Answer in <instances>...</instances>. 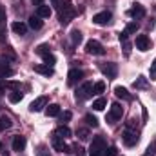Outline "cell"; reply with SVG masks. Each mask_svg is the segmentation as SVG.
<instances>
[{"label":"cell","instance_id":"4316f807","mask_svg":"<svg viewBox=\"0 0 156 156\" xmlns=\"http://www.w3.org/2000/svg\"><path fill=\"white\" fill-rule=\"evenodd\" d=\"M35 53H37V55H40V56H44V55H47V53H51V51H49V47H47L45 44H40L38 47L35 49Z\"/></svg>","mask_w":156,"mask_h":156},{"label":"cell","instance_id":"d590c367","mask_svg":"<svg viewBox=\"0 0 156 156\" xmlns=\"http://www.w3.org/2000/svg\"><path fill=\"white\" fill-rule=\"evenodd\" d=\"M76 134L80 136V140H87V138H89V131H87V129H78Z\"/></svg>","mask_w":156,"mask_h":156},{"label":"cell","instance_id":"cb8c5ba5","mask_svg":"<svg viewBox=\"0 0 156 156\" xmlns=\"http://www.w3.org/2000/svg\"><path fill=\"white\" fill-rule=\"evenodd\" d=\"M107 105V102H105V98H98V100H94L93 102V109L94 111H104V107Z\"/></svg>","mask_w":156,"mask_h":156},{"label":"cell","instance_id":"30bf717a","mask_svg":"<svg viewBox=\"0 0 156 156\" xmlns=\"http://www.w3.org/2000/svg\"><path fill=\"white\" fill-rule=\"evenodd\" d=\"M136 49H140V51L151 49V38L147 35H138L136 37Z\"/></svg>","mask_w":156,"mask_h":156},{"label":"cell","instance_id":"e0dca14e","mask_svg":"<svg viewBox=\"0 0 156 156\" xmlns=\"http://www.w3.org/2000/svg\"><path fill=\"white\" fill-rule=\"evenodd\" d=\"M51 13H53V9H51L49 5H44V4H42V5L37 7V15H38L40 18H49Z\"/></svg>","mask_w":156,"mask_h":156},{"label":"cell","instance_id":"ab89813d","mask_svg":"<svg viewBox=\"0 0 156 156\" xmlns=\"http://www.w3.org/2000/svg\"><path fill=\"white\" fill-rule=\"evenodd\" d=\"M71 116H73V115H71L69 111H66V113L62 115V122H69V120H71Z\"/></svg>","mask_w":156,"mask_h":156},{"label":"cell","instance_id":"603a6c76","mask_svg":"<svg viewBox=\"0 0 156 156\" xmlns=\"http://www.w3.org/2000/svg\"><path fill=\"white\" fill-rule=\"evenodd\" d=\"M147 85H149V82H147L145 76H138L134 80V89H145Z\"/></svg>","mask_w":156,"mask_h":156},{"label":"cell","instance_id":"8fae6325","mask_svg":"<svg viewBox=\"0 0 156 156\" xmlns=\"http://www.w3.org/2000/svg\"><path fill=\"white\" fill-rule=\"evenodd\" d=\"M45 105H47V96H38V98L29 105V111H31V113H38V111H42Z\"/></svg>","mask_w":156,"mask_h":156},{"label":"cell","instance_id":"1f68e13d","mask_svg":"<svg viewBox=\"0 0 156 156\" xmlns=\"http://www.w3.org/2000/svg\"><path fill=\"white\" fill-rule=\"evenodd\" d=\"M104 154H105V156H118V149L115 147V145H111L109 149L105 147V151H104Z\"/></svg>","mask_w":156,"mask_h":156},{"label":"cell","instance_id":"ffe728a7","mask_svg":"<svg viewBox=\"0 0 156 156\" xmlns=\"http://www.w3.org/2000/svg\"><path fill=\"white\" fill-rule=\"evenodd\" d=\"M13 125V122H11V118L7 116V115H2L0 116V133H4L5 129H9Z\"/></svg>","mask_w":156,"mask_h":156},{"label":"cell","instance_id":"74e56055","mask_svg":"<svg viewBox=\"0 0 156 156\" xmlns=\"http://www.w3.org/2000/svg\"><path fill=\"white\" fill-rule=\"evenodd\" d=\"M149 75H151V80H154L156 78V58H154V62L151 64V71H149Z\"/></svg>","mask_w":156,"mask_h":156},{"label":"cell","instance_id":"9c48e42d","mask_svg":"<svg viewBox=\"0 0 156 156\" xmlns=\"http://www.w3.org/2000/svg\"><path fill=\"white\" fill-rule=\"evenodd\" d=\"M111 18H113V15H111L109 11H102V13H96V15L93 16V22H94L96 26H107V24L111 22Z\"/></svg>","mask_w":156,"mask_h":156},{"label":"cell","instance_id":"44dd1931","mask_svg":"<svg viewBox=\"0 0 156 156\" xmlns=\"http://www.w3.org/2000/svg\"><path fill=\"white\" fill-rule=\"evenodd\" d=\"M45 115H47V116H60V105H58V104H51V105L45 109Z\"/></svg>","mask_w":156,"mask_h":156},{"label":"cell","instance_id":"b9f144b4","mask_svg":"<svg viewBox=\"0 0 156 156\" xmlns=\"http://www.w3.org/2000/svg\"><path fill=\"white\" fill-rule=\"evenodd\" d=\"M51 4H53L55 7H58V0H51Z\"/></svg>","mask_w":156,"mask_h":156},{"label":"cell","instance_id":"52a82bcc","mask_svg":"<svg viewBox=\"0 0 156 156\" xmlns=\"http://www.w3.org/2000/svg\"><path fill=\"white\" fill-rule=\"evenodd\" d=\"M51 145H53V149L58 151V153H71V149H73V147H69V145L64 142V138H60V136H56V134H53Z\"/></svg>","mask_w":156,"mask_h":156},{"label":"cell","instance_id":"d4e9b609","mask_svg":"<svg viewBox=\"0 0 156 156\" xmlns=\"http://www.w3.org/2000/svg\"><path fill=\"white\" fill-rule=\"evenodd\" d=\"M105 91V82H96L93 85V94H102Z\"/></svg>","mask_w":156,"mask_h":156},{"label":"cell","instance_id":"ac0fdd59","mask_svg":"<svg viewBox=\"0 0 156 156\" xmlns=\"http://www.w3.org/2000/svg\"><path fill=\"white\" fill-rule=\"evenodd\" d=\"M115 94H116L118 98H122V100H127V102H129V100H133V96L127 93V89H123V87H120V85L115 87Z\"/></svg>","mask_w":156,"mask_h":156},{"label":"cell","instance_id":"e575fe53","mask_svg":"<svg viewBox=\"0 0 156 156\" xmlns=\"http://www.w3.org/2000/svg\"><path fill=\"white\" fill-rule=\"evenodd\" d=\"M37 156H49L47 147H45V145H38V149H37Z\"/></svg>","mask_w":156,"mask_h":156},{"label":"cell","instance_id":"d6986e66","mask_svg":"<svg viewBox=\"0 0 156 156\" xmlns=\"http://www.w3.org/2000/svg\"><path fill=\"white\" fill-rule=\"evenodd\" d=\"M55 134L66 140V138H69V136H71V129H69L67 125H60V127H58V129L55 131Z\"/></svg>","mask_w":156,"mask_h":156},{"label":"cell","instance_id":"7402d4cb","mask_svg":"<svg viewBox=\"0 0 156 156\" xmlns=\"http://www.w3.org/2000/svg\"><path fill=\"white\" fill-rule=\"evenodd\" d=\"M29 27H33V29H40L42 27V20H40L38 15H31L29 16Z\"/></svg>","mask_w":156,"mask_h":156},{"label":"cell","instance_id":"f546056e","mask_svg":"<svg viewBox=\"0 0 156 156\" xmlns=\"http://www.w3.org/2000/svg\"><path fill=\"white\" fill-rule=\"evenodd\" d=\"M85 122H87L89 127H98V120H96V116H93V115H85Z\"/></svg>","mask_w":156,"mask_h":156},{"label":"cell","instance_id":"5bb4252c","mask_svg":"<svg viewBox=\"0 0 156 156\" xmlns=\"http://www.w3.org/2000/svg\"><path fill=\"white\" fill-rule=\"evenodd\" d=\"M35 71L40 73V75H44V76H53V75H55L53 67L47 66V64H38V66H35Z\"/></svg>","mask_w":156,"mask_h":156},{"label":"cell","instance_id":"8d00e7d4","mask_svg":"<svg viewBox=\"0 0 156 156\" xmlns=\"http://www.w3.org/2000/svg\"><path fill=\"white\" fill-rule=\"evenodd\" d=\"M122 44H123V55H125V56H129V55H131V44H129L127 40H125V42H122Z\"/></svg>","mask_w":156,"mask_h":156},{"label":"cell","instance_id":"836d02e7","mask_svg":"<svg viewBox=\"0 0 156 156\" xmlns=\"http://www.w3.org/2000/svg\"><path fill=\"white\" fill-rule=\"evenodd\" d=\"M154 154H156V142H153V144L147 147V151H145L144 156H154Z\"/></svg>","mask_w":156,"mask_h":156},{"label":"cell","instance_id":"5b68a950","mask_svg":"<svg viewBox=\"0 0 156 156\" xmlns=\"http://www.w3.org/2000/svg\"><path fill=\"white\" fill-rule=\"evenodd\" d=\"M122 115H123V107L120 104H113L111 109H109V113H107V122L109 123H116L118 120L122 118Z\"/></svg>","mask_w":156,"mask_h":156},{"label":"cell","instance_id":"8992f818","mask_svg":"<svg viewBox=\"0 0 156 156\" xmlns=\"http://www.w3.org/2000/svg\"><path fill=\"white\" fill-rule=\"evenodd\" d=\"M122 138H123V144H125L127 147H133V145H136V144H138V138H140V136H138V133H136V131H133L131 127H127Z\"/></svg>","mask_w":156,"mask_h":156},{"label":"cell","instance_id":"d6a6232c","mask_svg":"<svg viewBox=\"0 0 156 156\" xmlns=\"http://www.w3.org/2000/svg\"><path fill=\"white\" fill-rule=\"evenodd\" d=\"M0 75H2L4 78H5V76H11V75H13V69H9L7 66H2V67H0Z\"/></svg>","mask_w":156,"mask_h":156},{"label":"cell","instance_id":"7a4b0ae2","mask_svg":"<svg viewBox=\"0 0 156 156\" xmlns=\"http://www.w3.org/2000/svg\"><path fill=\"white\" fill-rule=\"evenodd\" d=\"M104 151H105V140H104V136L93 138V142L89 145V156H102Z\"/></svg>","mask_w":156,"mask_h":156},{"label":"cell","instance_id":"484cf974","mask_svg":"<svg viewBox=\"0 0 156 156\" xmlns=\"http://www.w3.org/2000/svg\"><path fill=\"white\" fill-rule=\"evenodd\" d=\"M71 40H73V45H78V44L82 42V33H80L78 29H75V31L71 33Z\"/></svg>","mask_w":156,"mask_h":156},{"label":"cell","instance_id":"4fadbf2b","mask_svg":"<svg viewBox=\"0 0 156 156\" xmlns=\"http://www.w3.org/2000/svg\"><path fill=\"white\" fill-rule=\"evenodd\" d=\"M129 16H133V18H144V16H145V9H144V5L134 4V5L129 9Z\"/></svg>","mask_w":156,"mask_h":156},{"label":"cell","instance_id":"ee69618b","mask_svg":"<svg viewBox=\"0 0 156 156\" xmlns=\"http://www.w3.org/2000/svg\"><path fill=\"white\" fill-rule=\"evenodd\" d=\"M4 156H7V154H5V153H4Z\"/></svg>","mask_w":156,"mask_h":156},{"label":"cell","instance_id":"277c9868","mask_svg":"<svg viewBox=\"0 0 156 156\" xmlns=\"http://www.w3.org/2000/svg\"><path fill=\"white\" fill-rule=\"evenodd\" d=\"M85 51H87L89 55H94V56L105 55V49H104V45H102L98 40H89V42L85 44Z\"/></svg>","mask_w":156,"mask_h":156},{"label":"cell","instance_id":"ba28073f","mask_svg":"<svg viewBox=\"0 0 156 156\" xmlns=\"http://www.w3.org/2000/svg\"><path fill=\"white\" fill-rule=\"evenodd\" d=\"M100 71H102L107 78H116L118 66L116 64H113V62H109V64H100Z\"/></svg>","mask_w":156,"mask_h":156},{"label":"cell","instance_id":"9a60e30c","mask_svg":"<svg viewBox=\"0 0 156 156\" xmlns=\"http://www.w3.org/2000/svg\"><path fill=\"white\" fill-rule=\"evenodd\" d=\"M26 144H27V142H26L24 136H15V138H13V151H18V153L24 151V149H26Z\"/></svg>","mask_w":156,"mask_h":156},{"label":"cell","instance_id":"60d3db41","mask_svg":"<svg viewBox=\"0 0 156 156\" xmlns=\"http://www.w3.org/2000/svg\"><path fill=\"white\" fill-rule=\"evenodd\" d=\"M0 91H5V82L0 80Z\"/></svg>","mask_w":156,"mask_h":156},{"label":"cell","instance_id":"2e32d148","mask_svg":"<svg viewBox=\"0 0 156 156\" xmlns=\"http://www.w3.org/2000/svg\"><path fill=\"white\" fill-rule=\"evenodd\" d=\"M11 29L16 33V35H26L27 33V26L24 22H13L11 24Z\"/></svg>","mask_w":156,"mask_h":156},{"label":"cell","instance_id":"f35d334b","mask_svg":"<svg viewBox=\"0 0 156 156\" xmlns=\"http://www.w3.org/2000/svg\"><path fill=\"white\" fill-rule=\"evenodd\" d=\"M4 20H5V7L0 4V24H2Z\"/></svg>","mask_w":156,"mask_h":156},{"label":"cell","instance_id":"f1b7e54d","mask_svg":"<svg viewBox=\"0 0 156 156\" xmlns=\"http://www.w3.org/2000/svg\"><path fill=\"white\" fill-rule=\"evenodd\" d=\"M20 100H22V93L15 91V93H11V94H9V102H11V104H18Z\"/></svg>","mask_w":156,"mask_h":156},{"label":"cell","instance_id":"4dcf8cb0","mask_svg":"<svg viewBox=\"0 0 156 156\" xmlns=\"http://www.w3.org/2000/svg\"><path fill=\"white\" fill-rule=\"evenodd\" d=\"M138 31V24L136 22H131V24H127V27H125V33L127 35H131V33H136Z\"/></svg>","mask_w":156,"mask_h":156},{"label":"cell","instance_id":"6da1fadb","mask_svg":"<svg viewBox=\"0 0 156 156\" xmlns=\"http://www.w3.org/2000/svg\"><path fill=\"white\" fill-rule=\"evenodd\" d=\"M58 18H60V24H69L73 20V16L76 15L71 0H58Z\"/></svg>","mask_w":156,"mask_h":156},{"label":"cell","instance_id":"83f0119b","mask_svg":"<svg viewBox=\"0 0 156 156\" xmlns=\"http://www.w3.org/2000/svg\"><path fill=\"white\" fill-rule=\"evenodd\" d=\"M42 58H44V64H47V66H51V67H53V66H55V62H56V58H55V56H53L51 53L44 55Z\"/></svg>","mask_w":156,"mask_h":156},{"label":"cell","instance_id":"7bdbcfd3","mask_svg":"<svg viewBox=\"0 0 156 156\" xmlns=\"http://www.w3.org/2000/svg\"><path fill=\"white\" fill-rule=\"evenodd\" d=\"M33 2H35L37 5H42V2H44V0H33Z\"/></svg>","mask_w":156,"mask_h":156},{"label":"cell","instance_id":"3957f363","mask_svg":"<svg viewBox=\"0 0 156 156\" xmlns=\"http://www.w3.org/2000/svg\"><path fill=\"white\" fill-rule=\"evenodd\" d=\"M93 82H83L80 87L76 89V93H75V96H76V100H87V98H91L93 96Z\"/></svg>","mask_w":156,"mask_h":156},{"label":"cell","instance_id":"7c38bea8","mask_svg":"<svg viewBox=\"0 0 156 156\" xmlns=\"http://www.w3.org/2000/svg\"><path fill=\"white\" fill-rule=\"evenodd\" d=\"M82 78H83V71H82V69H71L69 75H67V83H69V85H75V83H78Z\"/></svg>","mask_w":156,"mask_h":156}]
</instances>
